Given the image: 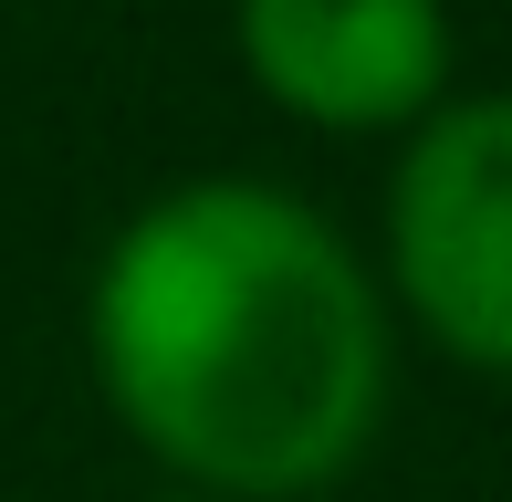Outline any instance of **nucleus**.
Masks as SVG:
<instances>
[{
    "instance_id": "1",
    "label": "nucleus",
    "mask_w": 512,
    "mask_h": 502,
    "mask_svg": "<svg viewBox=\"0 0 512 502\" xmlns=\"http://www.w3.org/2000/svg\"><path fill=\"white\" fill-rule=\"evenodd\" d=\"M84 356L157 471L209 502H304L387 419V293L314 199L178 178L136 199L84 283Z\"/></svg>"
},
{
    "instance_id": "2",
    "label": "nucleus",
    "mask_w": 512,
    "mask_h": 502,
    "mask_svg": "<svg viewBox=\"0 0 512 502\" xmlns=\"http://www.w3.org/2000/svg\"><path fill=\"white\" fill-rule=\"evenodd\" d=\"M387 293L439 356L512 377V95H460L387 168Z\"/></svg>"
},
{
    "instance_id": "3",
    "label": "nucleus",
    "mask_w": 512,
    "mask_h": 502,
    "mask_svg": "<svg viewBox=\"0 0 512 502\" xmlns=\"http://www.w3.org/2000/svg\"><path fill=\"white\" fill-rule=\"evenodd\" d=\"M230 42L324 136H408L450 105V0H230Z\"/></svg>"
},
{
    "instance_id": "4",
    "label": "nucleus",
    "mask_w": 512,
    "mask_h": 502,
    "mask_svg": "<svg viewBox=\"0 0 512 502\" xmlns=\"http://www.w3.org/2000/svg\"><path fill=\"white\" fill-rule=\"evenodd\" d=\"M157 502H209V492H157Z\"/></svg>"
}]
</instances>
